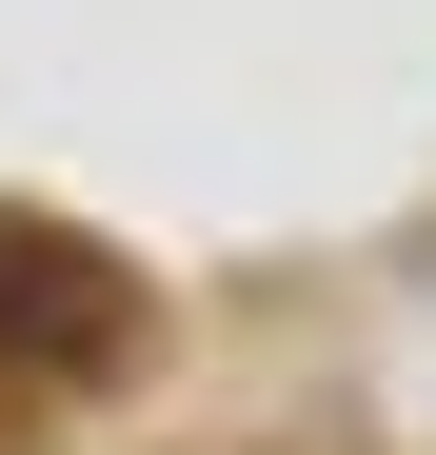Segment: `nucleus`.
<instances>
[{"mask_svg": "<svg viewBox=\"0 0 436 455\" xmlns=\"http://www.w3.org/2000/svg\"><path fill=\"white\" fill-rule=\"evenodd\" d=\"M119 337H139L119 258H80L60 218H0V356H60V376H100Z\"/></svg>", "mask_w": 436, "mask_h": 455, "instance_id": "1", "label": "nucleus"}]
</instances>
